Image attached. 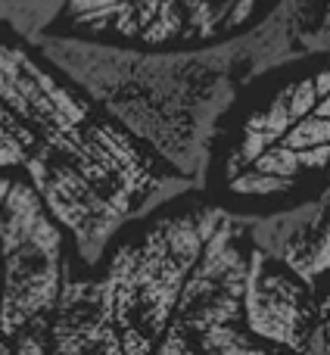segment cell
<instances>
[{
	"label": "cell",
	"mask_w": 330,
	"mask_h": 355,
	"mask_svg": "<svg viewBox=\"0 0 330 355\" xmlns=\"http://www.w3.org/2000/svg\"><path fill=\"white\" fill-rule=\"evenodd\" d=\"M0 172L28 181L50 218L94 268L134 221L196 190L56 72L31 44L0 28Z\"/></svg>",
	"instance_id": "1"
},
{
	"label": "cell",
	"mask_w": 330,
	"mask_h": 355,
	"mask_svg": "<svg viewBox=\"0 0 330 355\" xmlns=\"http://www.w3.org/2000/svg\"><path fill=\"white\" fill-rule=\"evenodd\" d=\"M31 47L196 190L221 116L265 75L250 31L187 50H141L72 35H41Z\"/></svg>",
	"instance_id": "2"
},
{
	"label": "cell",
	"mask_w": 330,
	"mask_h": 355,
	"mask_svg": "<svg viewBox=\"0 0 330 355\" xmlns=\"http://www.w3.org/2000/svg\"><path fill=\"white\" fill-rule=\"evenodd\" d=\"M327 56L271 69L243 87L209 141L200 193L215 206L290 209L327 190Z\"/></svg>",
	"instance_id": "3"
},
{
	"label": "cell",
	"mask_w": 330,
	"mask_h": 355,
	"mask_svg": "<svg viewBox=\"0 0 330 355\" xmlns=\"http://www.w3.org/2000/svg\"><path fill=\"white\" fill-rule=\"evenodd\" d=\"M221 215L225 209L202 200L200 190H190L134 221L141 234L125 237L110 252L103 275L87 281L91 296L119 331L125 355L156 349L171 324L184 281Z\"/></svg>",
	"instance_id": "4"
},
{
	"label": "cell",
	"mask_w": 330,
	"mask_h": 355,
	"mask_svg": "<svg viewBox=\"0 0 330 355\" xmlns=\"http://www.w3.org/2000/svg\"><path fill=\"white\" fill-rule=\"evenodd\" d=\"M275 0H62L50 35L141 50L212 47L262 22Z\"/></svg>",
	"instance_id": "5"
},
{
	"label": "cell",
	"mask_w": 330,
	"mask_h": 355,
	"mask_svg": "<svg viewBox=\"0 0 330 355\" xmlns=\"http://www.w3.org/2000/svg\"><path fill=\"white\" fill-rule=\"evenodd\" d=\"M66 281V234L22 175L0 172V334L44 321Z\"/></svg>",
	"instance_id": "6"
},
{
	"label": "cell",
	"mask_w": 330,
	"mask_h": 355,
	"mask_svg": "<svg viewBox=\"0 0 330 355\" xmlns=\"http://www.w3.org/2000/svg\"><path fill=\"white\" fill-rule=\"evenodd\" d=\"M250 252L252 246L246 240L243 221L225 212L184 281L175 312H171V324L196 337L209 327L237 324L246 271H250Z\"/></svg>",
	"instance_id": "7"
},
{
	"label": "cell",
	"mask_w": 330,
	"mask_h": 355,
	"mask_svg": "<svg viewBox=\"0 0 330 355\" xmlns=\"http://www.w3.org/2000/svg\"><path fill=\"white\" fill-rule=\"evenodd\" d=\"M327 206L330 193L321 190L306 202L290 209L259 215V218H237L246 227V240L265 259L281 265L293 275L309 293H318L330 268V231H327Z\"/></svg>",
	"instance_id": "8"
},
{
	"label": "cell",
	"mask_w": 330,
	"mask_h": 355,
	"mask_svg": "<svg viewBox=\"0 0 330 355\" xmlns=\"http://www.w3.org/2000/svg\"><path fill=\"white\" fill-rule=\"evenodd\" d=\"M324 306V296L315 302V296L281 265L265 259L259 250L250 252L243 306H240V318H246L250 334L287 346L290 352H299Z\"/></svg>",
	"instance_id": "9"
},
{
	"label": "cell",
	"mask_w": 330,
	"mask_h": 355,
	"mask_svg": "<svg viewBox=\"0 0 330 355\" xmlns=\"http://www.w3.org/2000/svg\"><path fill=\"white\" fill-rule=\"evenodd\" d=\"M10 340L16 343L12 355H125L119 331L91 296L87 281L69 275L53 312Z\"/></svg>",
	"instance_id": "10"
},
{
	"label": "cell",
	"mask_w": 330,
	"mask_h": 355,
	"mask_svg": "<svg viewBox=\"0 0 330 355\" xmlns=\"http://www.w3.org/2000/svg\"><path fill=\"white\" fill-rule=\"evenodd\" d=\"M60 6L62 0H0V28L31 44L35 37L53 31Z\"/></svg>",
	"instance_id": "11"
},
{
	"label": "cell",
	"mask_w": 330,
	"mask_h": 355,
	"mask_svg": "<svg viewBox=\"0 0 330 355\" xmlns=\"http://www.w3.org/2000/svg\"><path fill=\"white\" fill-rule=\"evenodd\" d=\"M196 355H271V352L256 349L250 343V337L237 331V324H221L200 334V352Z\"/></svg>",
	"instance_id": "12"
},
{
	"label": "cell",
	"mask_w": 330,
	"mask_h": 355,
	"mask_svg": "<svg viewBox=\"0 0 330 355\" xmlns=\"http://www.w3.org/2000/svg\"><path fill=\"white\" fill-rule=\"evenodd\" d=\"M150 355H196L193 343H190V334L181 331L177 324H168L162 334V340L156 343V349Z\"/></svg>",
	"instance_id": "13"
},
{
	"label": "cell",
	"mask_w": 330,
	"mask_h": 355,
	"mask_svg": "<svg viewBox=\"0 0 330 355\" xmlns=\"http://www.w3.org/2000/svg\"><path fill=\"white\" fill-rule=\"evenodd\" d=\"M299 355H327V306L321 309L318 321L312 324V331H309Z\"/></svg>",
	"instance_id": "14"
}]
</instances>
